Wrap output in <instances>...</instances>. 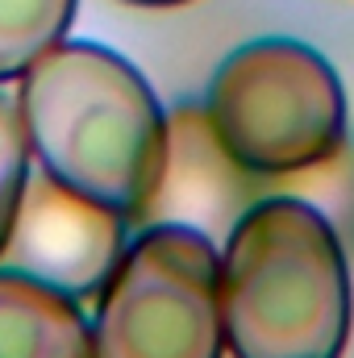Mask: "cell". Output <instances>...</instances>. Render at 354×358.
Instances as JSON below:
<instances>
[{"label":"cell","mask_w":354,"mask_h":358,"mask_svg":"<svg viewBox=\"0 0 354 358\" xmlns=\"http://www.w3.org/2000/svg\"><path fill=\"white\" fill-rule=\"evenodd\" d=\"M29 159L67 192L146 225L167 171V108L113 46H50L17 92Z\"/></svg>","instance_id":"6da1fadb"},{"label":"cell","mask_w":354,"mask_h":358,"mask_svg":"<svg viewBox=\"0 0 354 358\" xmlns=\"http://www.w3.org/2000/svg\"><path fill=\"white\" fill-rule=\"evenodd\" d=\"M221 329L234 358H342L354 325L351 263L330 217L263 196L225 229Z\"/></svg>","instance_id":"7a4b0ae2"},{"label":"cell","mask_w":354,"mask_h":358,"mask_svg":"<svg viewBox=\"0 0 354 358\" xmlns=\"http://www.w3.org/2000/svg\"><path fill=\"white\" fill-rule=\"evenodd\" d=\"M221 150L250 179H288L338 159L346 92L334 63L300 38H255L221 59L204 92Z\"/></svg>","instance_id":"3957f363"},{"label":"cell","mask_w":354,"mask_h":358,"mask_svg":"<svg viewBox=\"0 0 354 358\" xmlns=\"http://www.w3.org/2000/svg\"><path fill=\"white\" fill-rule=\"evenodd\" d=\"M221 255L187 221L138 229L92 308V358H221Z\"/></svg>","instance_id":"277c9868"},{"label":"cell","mask_w":354,"mask_h":358,"mask_svg":"<svg viewBox=\"0 0 354 358\" xmlns=\"http://www.w3.org/2000/svg\"><path fill=\"white\" fill-rule=\"evenodd\" d=\"M129 242V221L96 200L67 192L50 176H29L17 221L8 229L4 267L38 275L76 300H96L100 283Z\"/></svg>","instance_id":"5b68a950"},{"label":"cell","mask_w":354,"mask_h":358,"mask_svg":"<svg viewBox=\"0 0 354 358\" xmlns=\"http://www.w3.org/2000/svg\"><path fill=\"white\" fill-rule=\"evenodd\" d=\"M250 179L213 138L204 104H179L167 113V171L159 183L150 221H187L208 234L213 221H238L242 183Z\"/></svg>","instance_id":"8992f818"},{"label":"cell","mask_w":354,"mask_h":358,"mask_svg":"<svg viewBox=\"0 0 354 358\" xmlns=\"http://www.w3.org/2000/svg\"><path fill=\"white\" fill-rule=\"evenodd\" d=\"M0 358H92L84 300L0 263Z\"/></svg>","instance_id":"52a82bcc"},{"label":"cell","mask_w":354,"mask_h":358,"mask_svg":"<svg viewBox=\"0 0 354 358\" xmlns=\"http://www.w3.org/2000/svg\"><path fill=\"white\" fill-rule=\"evenodd\" d=\"M80 0H0V84L21 80L76 21Z\"/></svg>","instance_id":"ba28073f"},{"label":"cell","mask_w":354,"mask_h":358,"mask_svg":"<svg viewBox=\"0 0 354 358\" xmlns=\"http://www.w3.org/2000/svg\"><path fill=\"white\" fill-rule=\"evenodd\" d=\"M25 183H29V142H25V125H21L17 104L0 92V255H4L8 229L17 221Z\"/></svg>","instance_id":"9c48e42d"},{"label":"cell","mask_w":354,"mask_h":358,"mask_svg":"<svg viewBox=\"0 0 354 358\" xmlns=\"http://www.w3.org/2000/svg\"><path fill=\"white\" fill-rule=\"evenodd\" d=\"M121 4H138V8H176V4H192V0H121Z\"/></svg>","instance_id":"30bf717a"}]
</instances>
